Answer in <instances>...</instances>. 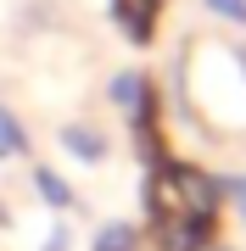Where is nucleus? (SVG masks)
I'll list each match as a JSON object with an SVG mask.
<instances>
[{"label": "nucleus", "mask_w": 246, "mask_h": 251, "mask_svg": "<svg viewBox=\"0 0 246 251\" xmlns=\"http://www.w3.org/2000/svg\"><path fill=\"white\" fill-rule=\"evenodd\" d=\"M179 95L191 117L235 134L246 128V45H224V39H207V45H185L179 56Z\"/></svg>", "instance_id": "f257e3e1"}, {"label": "nucleus", "mask_w": 246, "mask_h": 251, "mask_svg": "<svg viewBox=\"0 0 246 251\" xmlns=\"http://www.w3.org/2000/svg\"><path fill=\"white\" fill-rule=\"evenodd\" d=\"M224 212V179L201 173L196 162H157L146 173V218H191V224L219 229Z\"/></svg>", "instance_id": "f03ea898"}, {"label": "nucleus", "mask_w": 246, "mask_h": 251, "mask_svg": "<svg viewBox=\"0 0 246 251\" xmlns=\"http://www.w3.org/2000/svg\"><path fill=\"white\" fill-rule=\"evenodd\" d=\"M56 145H62L73 162H84V168H101V162L112 156L107 128H95L90 117H73V123H62V128H56Z\"/></svg>", "instance_id": "7ed1b4c3"}, {"label": "nucleus", "mask_w": 246, "mask_h": 251, "mask_svg": "<svg viewBox=\"0 0 246 251\" xmlns=\"http://www.w3.org/2000/svg\"><path fill=\"white\" fill-rule=\"evenodd\" d=\"M112 6V23L129 45H151L157 39V23H163V0H107Z\"/></svg>", "instance_id": "20e7f679"}, {"label": "nucleus", "mask_w": 246, "mask_h": 251, "mask_svg": "<svg viewBox=\"0 0 246 251\" xmlns=\"http://www.w3.org/2000/svg\"><path fill=\"white\" fill-rule=\"evenodd\" d=\"M28 179H34V196L51 206V212H79V190L62 179V173L56 168H45V162H34V168H28Z\"/></svg>", "instance_id": "39448f33"}, {"label": "nucleus", "mask_w": 246, "mask_h": 251, "mask_svg": "<svg viewBox=\"0 0 246 251\" xmlns=\"http://www.w3.org/2000/svg\"><path fill=\"white\" fill-rule=\"evenodd\" d=\"M90 251H146V234L135 224H123V218H112V224H95Z\"/></svg>", "instance_id": "423d86ee"}, {"label": "nucleus", "mask_w": 246, "mask_h": 251, "mask_svg": "<svg viewBox=\"0 0 246 251\" xmlns=\"http://www.w3.org/2000/svg\"><path fill=\"white\" fill-rule=\"evenodd\" d=\"M11 156H28V128L0 106V162H11Z\"/></svg>", "instance_id": "0eeeda50"}, {"label": "nucleus", "mask_w": 246, "mask_h": 251, "mask_svg": "<svg viewBox=\"0 0 246 251\" xmlns=\"http://www.w3.org/2000/svg\"><path fill=\"white\" fill-rule=\"evenodd\" d=\"M201 6H207L213 17H224V23H235V28H246V0H201Z\"/></svg>", "instance_id": "6e6552de"}, {"label": "nucleus", "mask_w": 246, "mask_h": 251, "mask_svg": "<svg viewBox=\"0 0 246 251\" xmlns=\"http://www.w3.org/2000/svg\"><path fill=\"white\" fill-rule=\"evenodd\" d=\"M224 201L235 206V218H241V229H246V179H224Z\"/></svg>", "instance_id": "1a4fd4ad"}, {"label": "nucleus", "mask_w": 246, "mask_h": 251, "mask_svg": "<svg viewBox=\"0 0 246 251\" xmlns=\"http://www.w3.org/2000/svg\"><path fill=\"white\" fill-rule=\"evenodd\" d=\"M39 251H73V229H67V224H56V229H51V240L39 246Z\"/></svg>", "instance_id": "9d476101"}, {"label": "nucleus", "mask_w": 246, "mask_h": 251, "mask_svg": "<svg viewBox=\"0 0 246 251\" xmlns=\"http://www.w3.org/2000/svg\"><path fill=\"white\" fill-rule=\"evenodd\" d=\"M0 229H11V206H6V196H0Z\"/></svg>", "instance_id": "9b49d317"}]
</instances>
